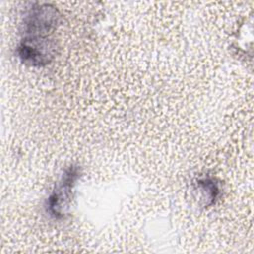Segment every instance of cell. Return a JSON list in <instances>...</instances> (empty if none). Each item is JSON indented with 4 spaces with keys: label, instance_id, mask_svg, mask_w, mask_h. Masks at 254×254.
Here are the masks:
<instances>
[{
    "label": "cell",
    "instance_id": "cell-1",
    "mask_svg": "<svg viewBox=\"0 0 254 254\" xmlns=\"http://www.w3.org/2000/svg\"><path fill=\"white\" fill-rule=\"evenodd\" d=\"M60 20L59 11L50 4H35L24 16L20 42L44 48H56L52 35Z\"/></svg>",
    "mask_w": 254,
    "mask_h": 254
},
{
    "label": "cell",
    "instance_id": "cell-2",
    "mask_svg": "<svg viewBox=\"0 0 254 254\" xmlns=\"http://www.w3.org/2000/svg\"><path fill=\"white\" fill-rule=\"evenodd\" d=\"M79 177L80 171L77 166L71 165L65 169L47 199L46 208L50 216L60 219L65 215L72 198V190Z\"/></svg>",
    "mask_w": 254,
    "mask_h": 254
},
{
    "label": "cell",
    "instance_id": "cell-3",
    "mask_svg": "<svg viewBox=\"0 0 254 254\" xmlns=\"http://www.w3.org/2000/svg\"><path fill=\"white\" fill-rule=\"evenodd\" d=\"M196 186L198 190H200L203 193L204 199L207 201V205H211L215 203L219 193L220 190L218 187V184L215 182L212 178H202L197 180Z\"/></svg>",
    "mask_w": 254,
    "mask_h": 254
}]
</instances>
